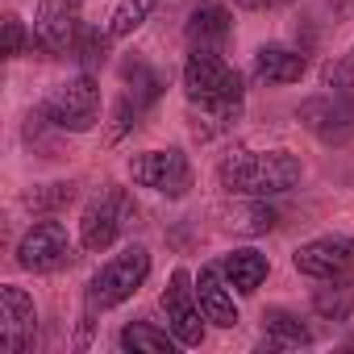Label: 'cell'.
<instances>
[{"instance_id": "44dd1931", "label": "cell", "mask_w": 354, "mask_h": 354, "mask_svg": "<svg viewBox=\"0 0 354 354\" xmlns=\"http://www.w3.org/2000/svg\"><path fill=\"white\" fill-rule=\"evenodd\" d=\"M354 308V292H350V279H325V288L313 292V313L325 317V321H346Z\"/></svg>"}, {"instance_id": "83f0119b", "label": "cell", "mask_w": 354, "mask_h": 354, "mask_svg": "<svg viewBox=\"0 0 354 354\" xmlns=\"http://www.w3.org/2000/svg\"><path fill=\"white\" fill-rule=\"evenodd\" d=\"M238 230H246V234H267V230H275L279 225V213L271 209V205H263V201H254V209L242 217V221H234Z\"/></svg>"}, {"instance_id": "d4e9b609", "label": "cell", "mask_w": 354, "mask_h": 354, "mask_svg": "<svg viewBox=\"0 0 354 354\" xmlns=\"http://www.w3.org/2000/svg\"><path fill=\"white\" fill-rule=\"evenodd\" d=\"M59 133H63V129L42 113V104L26 117V142H30V150H38L42 158H55V154H59Z\"/></svg>"}, {"instance_id": "7402d4cb", "label": "cell", "mask_w": 354, "mask_h": 354, "mask_svg": "<svg viewBox=\"0 0 354 354\" xmlns=\"http://www.w3.org/2000/svg\"><path fill=\"white\" fill-rule=\"evenodd\" d=\"M154 9H158V0H117V9H113V17H109L104 30L113 34V42L133 38V30H142Z\"/></svg>"}, {"instance_id": "9c48e42d", "label": "cell", "mask_w": 354, "mask_h": 354, "mask_svg": "<svg viewBox=\"0 0 354 354\" xmlns=\"http://www.w3.org/2000/svg\"><path fill=\"white\" fill-rule=\"evenodd\" d=\"M71 263H75V242H71V234H67L63 221L42 217V221H34V225L21 234V242H17V267H21V271L55 275V271H63V267H71Z\"/></svg>"}, {"instance_id": "7c38bea8", "label": "cell", "mask_w": 354, "mask_h": 354, "mask_svg": "<svg viewBox=\"0 0 354 354\" xmlns=\"http://www.w3.org/2000/svg\"><path fill=\"white\" fill-rule=\"evenodd\" d=\"M292 267L317 283L325 279H354V238H313L304 246H296L292 254Z\"/></svg>"}, {"instance_id": "603a6c76", "label": "cell", "mask_w": 354, "mask_h": 354, "mask_svg": "<svg viewBox=\"0 0 354 354\" xmlns=\"http://www.w3.org/2000/svg\"><path fill=\"white\" fill-rule=\"evenodd\" d=\"M109 42H113V34H109V30L80 26V38H75V46H71V55H75L80 71H100V67H104V59H109Z\"/></svg>"}, {"instance_id": "277c9868", "label": "cell", "mask_w": 354, "mask_h": 354, "mask_svg": "<svg viewBox=\"0 0 354 354\" xmlns=\"http://www.w3.org/2000/svg\"><path fill=\"white\" fill-rule=\"evenodd\" d=\"M100 109H104V100H100V84H96L92 71L67 75V80L55 84V88L46 92V100H42V113H46L63 133H88V129H96V125H100Z\"/></svg>"}, {"instance_id": "8992f818", "label": "cell", "mask_w": 354, "mask_h": 354, "mask_svg": "<svg viewBox=\"0 0 354 354\" xmlns=\"http://www.w3.org/2000/svg\"><path fill=\"white\" fill-rule=\"evenodd\" d=\"M162 88H167V75L158 71V67H150L142 55H129L125 63H121V100H117V109H113V138H121V133H129L154 104H158V96H162Z\"/></svg>"}, {"instance_id": "ba28073f", "label": "cell", "mask_w": 354, "mask_h": 354, "mask_svg": "<svg viewBox=\"0 0 354 354\" xmlns=\"http://www.w3.org/2000/svg\"><path fill=\"white\" fill-rule=\"evenodd\" d=\"M129 180L138 188H150L167 201H184L192 192V162L180 146L167 150H142L129 158Z\"/></svg>"}, {"instance_id": "4fadbf2b", "label": "cell", "mask_w": 354, "mask_h": 354, "mask_svg": "<svg viewBox=\"0 0 354 354\" xmlns=\"http://www.w3.org/2000/svg\"><path fill=\"white\" fill-rule=\"evenodd\" d=\"M38 342V308L34 296L17 283H0V346L9 354H26Z\"/></svg>"}, {"instance_id": "52a82bcc", "label": "cell", "mask_w": 354, "mask_h": 354, "mask_svg": "<svg viewBox=\"0 0 354 354\" xmlns=\"http://www.w3.org/2000/svg\"><path fill=\"white\" fill-rule=\"evenodd\" d=\"M296 121L325 146H346L354 138V88H329L300 100Z\"/></svg>"}, {"instance_id": "4316f807", "label": "cell", "mask_w": 354, "mask_h": 354, "mask_svg": "<svg viewBox=\"0 0 354 354\" xmlns=\"http://www.w3.org/2000/svg\"><path fill=\"white\" fill-rule=\"evenodd\" d=\"M30 46V34H26V21L17 13H5V59H21Z\"/></svg>"}, {"instance_id": "f546056e", "label": "cell", "mask_w": 354, "mask_h": 354, "mask_svg": "<svg viewBox=\"0 0 354 354\" xmlns=\"http://www.w3.org/2000/svg\"><path fill=\"white\" fill-rule=\"evenodd\" d=\"M350 342H354V337H350Z\"/></svg>"}, {"instance_id": "6da1fadb", "label": "cell", "mask_w": 354, "mask_h": 354, "mask_svg": "<svg viewBox=\"0 0 354 354\" xmlns=\"http://www.w3.org/2000/svg\"><path fill=\"white\" fill-rule=\"evenodd\" d=\"M304 162L292 150H230L217 162V184L230 196H246V201H267V196H283L300 184Z\"/></svg>"}, {"instance_id": "3957f363", "label": "cell", "mask_w": 354, "mask_h": 354, "mask_svg": "<svg viewBox=\"0 0 354 354\" xmlns=\"http://www.w3.org/2000/svg\"><path fill=\"white\" fill-rule=\"evenodd\" d=\"M184 96H188V104L246 100V80L221 50L192 46L184 59Z\"/></svg>"}, {"instance_id": "f1b7e54d", "label": "cell", "mask_w": 354, "mask_h": 354, "mask_svg": "<svg viewBox=\"0 0 354 354\" xmlns=\"http://www.w3.org/2000/svg\"><path fill=\"white\" fill-rule=\"evenodd\" d=\"M234 5L246 13H275V9H288L292 0H234Z\"/></svg>"}, {"instance_id": "d6986e66", "label": "cell", "mask_w": 354, "mask_h": 354, "mask_svg": "<svg viewBox=\"0 0 354 354\" xmlns=\"http://www.w3.org/2000/svg\"><path fill=\"white\" fill-rule=\"evenodd\" d=\"M117 346H121L125 354H171V350H180V342H175L171 329H158V325H150V321H129V325H121Z\"/></svg>"}, {"instance_id": "7a4b0ae2", "label": "cell", "mask_w": 354, "mask_h": 354, "mask_svg": "<svg viewBox=\"0 0 354 354\" xmlns=\"http://www.w3.org/2000/svg\"><path fill=\"white\" fill-rule=\"evenodd\" d=\"M146 279H150V250L138 246V242H129L121 254L100 263L96 275L84 288V333H80V346H88V329H92L96 313H109V308L125 304Z\"/></svg>"}, {"instance_id": "5b68a950", "label": "cell", "mask_w": 354, "mask_h": 354, "mask_svg": "<svg viewBox=\"0 0 354 354\" xmlns=\"http://www.w3.org/2000/svg\"><path fill=\"white\" fill-rule=\"evenodd\" d=\"M133 217H138L133 196H129L125 188H117V184H104V188L84 205V213H80V246L92 250V254L109 250L129 225H138Z\"/></svg>"}, {"instance_id": "2e32d148", "label": "cell", "mask_w": 354, "mask_h": 354, "mask_svg": "<svg viewBox=\"0 0 354 354\" xmlns=\"http://www.w3.org/2000/svg\"><path fill=\"white\" fill-rule=\"evenodd\" d=\"M184 38H188V46L221 50L234 38V13L221 5V0H201L192 9V17H188V26H184Z\"/></svg>"}, {"instance_id": "9a60e30c", "label": "cell", "mask_w": 354, "mask_h": 354, "mask_svg": "<svg viewBox=\"0 0 354 354\" xmlns=\"http://www.w3.org/2000/svg\"><path fill=\"white\" fill-rule=\"evenodd\" d=\"M196 300H201L205 321H213L217 329H234L238 325V304H234V292H230V279H225L221 263L201 267V275H196Z\"/></svg>"}, {"instance_id": "484cf974", "label": "cell", "mask_w": 354, "mask_h": 354, "mask_svg": "<svg viewBox=\"0 0 354 354\" xmlns=\"http://www.w3.org/2000/svg\"><path fill=\"white\" fill-rule=\"evenodd\" d=\"M321 84H325V88H354V46H350V55L329 59V63L321 67Z\"/></svg>"}, {"instance_id": "8fae6325", "label": "cell", "mask_w": 354, "mask_h": 354, "mask_svg": "<svg viewBox=\"0 0 354 354\" xmlns=\"http://www.w3.org/2000/svg\"><path fill=\"white\" fill-rule=\"evenodd\" d=\"M80 13H84V0H38V9H34V42L50 59L71 55V46L80 38V26H84Z\"/></svg>"}, {"instance_id": "e0dca14e", "label": "cell", "mask_w": 354, "mask_h": 354, "mask_svg": "<svg viewBox=\"0 0 354 354\" xmlns=\"http://www.w3.org/2000/svg\"><path fill=\"white\" fill-rule=\"evenodd\" d=\"M221 271H225V279H230V288H234V292L254 296V292L263 288V279L271 275V263H267V254H259V250L242 246V250L221 254Z\"/></svg>"}, {"instance_id": "cb8c5ba5", "label": "cell", "mask_w": 354, "mask_h": 354, "mask_svg": "<svg viewBox=\"0 0 354 354\" xmlns=\"http://www.w3.org/2000/svg\"><path fill=\"white\" fill-rule=\"evenodd\" d=\"M75 196H80V184H75V180H59V184H42V188H34V192L26 196V205H30L34 213H42V217H55V213L67 209Z\"/></svg>"}, {"instance_id": "ffe728a7", "label": "cell", "mask_w": 354, "mask_h": 354, "mask_svg": "<svg viewBox=\"0 0 354 354\" xmlns=\"http://www.w3.org/2000/svg\"><path fill=\"white\" fill-rule=\"evenodd\" d=\"M192 109V133L201 142H213L221 133H230L242 117V100H217V104H188Z\"/></svg>"}, {"instance_id": "5bb4252c", "label": "cell", "mask_w": 354, "mask_h": 354, "mask_svg": "<svg viewBox=\"0 0 354 354\" xmlns=\"http://www.w3.org/2000/svg\"><path fill=\"white\" fill-rule=\"evenodd\" d=\"M308 75V50L304 46H288V42H267L254 50V80L283 88V84H300Z\"/></svg>"}, {"instance_id": "ac0fdd59", "label": "cell", "mask_w": 354, "mask_h": 354, "mask_svg": "<svg viewBox=\"0 0 354 354\" xmlns=\"http://www.w3.org/2000/svg\"><path fill=\"white\" fill-rule=\"evenodd\" d=\"M263 346L267 350H300V346H313V329L288 308H267L263 313Z\"/></svg>"}, {"instance_id": "30bf717a", "label": "cell", "mask_w": 354, "mask_h": 354, "mask_svg": "<svg viewBox=\"0 0 354 354\" xmlns=\"http://www.w3.org/2000/svg\"><path fill=\"white\" fill-rule=\"evenodd\" d=\"M162 313H167V329L175 333V342L184 350H196L205 342V313H201V300H196V279L184 267H175L171 279H167Z\"/></svg>"}]
</instances>
